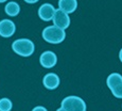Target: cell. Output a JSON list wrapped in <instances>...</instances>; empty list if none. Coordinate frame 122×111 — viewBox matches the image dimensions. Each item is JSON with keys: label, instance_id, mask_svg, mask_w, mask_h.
I'll use <instances>...</instances> for the list:
<instances>
[{"label": "cell", "instance_id": "9", "mask_svg": "<svg viewBox=\"0 0 122 111\" xmlns=\"http://www.w3.org/2000/svg\"><path fill=\"white\" fill-rule=\"evenodd\" d=\"M44 87L48 90H55L60 86V77L55 73H48L43 78Z\"/></svg>", "mask_w": 122, "mask_h": 111}, {"label": "cell", "instance_id": "8", "mask_svg": "<svg viewBox=\"0 0 122 111\" xmlns=\"http://www.w3.org/2000/svg\"><path fill=\"white\" fill-rule=\"evenodd\" d=\"M55 8L50 3H44L39 6L38 9V16L44 22H50L52 20L53 15H54Z\"/></svg>", "mask_w": 122, "mask_h": 111}, {"label": "cell", "instance_id": "12", "mask_svg": "<svg viewBox=\"0 0 122 111\" xmlns=\"http://www.w3.org/2000/svg\"><path fill=\"white\" fill-rule=\"evenodd\" d=\"M13 104H12L11 99L4 97L0 99V111H11Z\"/></svg>", "mask_w": 122, "mask_h": 111}, {"label": "cell", "instance_id": "3", "mask_svg": "<svg viewBox=\"0 0 122 111\" xmlns=\"http://www.w3.org/2000/svg\"><path fill=\"white\" fill-rule=\"evenodd\" d=\"M61 107L66 111H85L86 104L85 101L79 96H67L62 100Z\"/></svg>", "mask_w": 122, "mask_h": 111}, {"label": "cell", "instance_id": "5", "mask_svg": "<svg viewBox=\"0 0 122 111\" xmlns=\"http://www.w3.org/2000/svg\"><path fill=\"white\" fill-rule=\"evenodd\" d=\"M52 22L56 27L61 28V29H63V30L67 29L70 26L69 14L65 13V12H63L62 10H60V9H56L54 11V15H53Z\"/></svg>", "mask_w": 122, "mask_h": 111}, {"label": "cell", "instance_id": "2", "mask_svg": "<svg viewBox=\"0 0 122 111\" xmlns=\"http://www.w3.org/2000/svg\"><path fill=\"white\" fill-rule=\"evenodd\" d=\"M12 49L14 53L21 57H30L33 55L35 50L34 43L29 39H18L13 42Z\"/></svg>", "mask_w": 122, "mask_h": 111}, {"label": "cell", "instance_id": "11", "mask_svg": "<svg viewBox=\"0 0 122 111\" xmlns=\"http://www.w3.org/2000/svg\"><path fill=\"white\" fill-rule=\"evenodd\" d=\"M4 11H5V13L8 14L9 16H12V17H14V16H17L18 14H19L20 6H19V4H18L17 2L11 1V2H9V3L5 4Z\"/></svg>", "mask_w": 122, "mask_h": 111}, {"label": "cell", "instance_id": "15", "mask_svg": "<svg viewBox=\"0 0 122 111\" xmlns=\"http://www.w3.org/2000/svg\"><path fill=\"white\" fill-rule=\"evenodd\" d=\"M119 59H120V61L122 62V48L120 49V51H119Z\"/></svg>", "mask_w": 122, "mask_h": 111}, {"label": "cell", "instance_id": "18", "mask_svg": "<svg viewBox=\"0 0 122 111\" xmlns=\"http://www.w3.org/2000/svg\"><path fill=\"white\" fill-rule=\"evenodd\" d=\"M85 111H86V110H85Z\"/></svg>", "mask_w": 122, "mask_h": 111}, {"label": "cell", "instance_id": "16", "mask_svg": "<svg viewBox=\"0 0 122 111\" xmlns=\"http://www.w3.org/2000/svg\"><path fill=\"white\" fill-rule=\"evenodd\" d=\"M56 111H66V110H65L64 108H62V107H61V108H58V109L56 110Z\"/></svg>", "mask_w": 122, "mask_h": 111}, {"label": "cell", "instance_id": "13", "mask_svg": "<svg viewBox=\"0 0 122 111\" xmlns=\"http://www.w3.org/2000/svg\"><path fill=\"white\" fill-rule=\"evenodd\" d=\"M32 111H48V110L45 107H43V106H37V107H34Z\"/></svg>", "mask_w": 122, "mask_h": 111}, {"label": "cell", "instance_id": "14", "mask_svg": "<svg viewBox=\"0 0 122 111\" xmlns=\"http://www.w3.org/2000/svg\"><path fill=\"white\" fill-rule=\"evenodd\" d=\"M27 3H29V4H33V3H36V2H38L39 0H25Z\"/></svg>", "mask_w": 122, "mask_h": 111}, {"label": "cell", "instance_id": "4", "mask_svg": "<svg viewBox=\"0 0 122 111\" xmlns=\"http://www.w3.org/2000/svg\"><path fill=\"white\" fill-rule=\"evenodd\" d=\"M106 84L117 98H122V75L119 73H112L106 79Z\"/></svg>", "mask_w": 122, "mask_h": 111}, {"label": "cell", "instance_id": "17", "mask_svg": "<svg viewBox=\"0 0 122 111\" xmlns=\"http://www.w3.org/2000/svg\"><path fill=\"white\" fill-rule=\"evenodd\" d=\"M5 1H8V0H0V3H3V2H5Z\"/></svg>", "mask_w": 122, "mask_h": 111}, {"label": "cell", "instance_id": "10", "mask_svg": "<svg viewBox=\"0 0 122 111\" xmlns=\"http://www.w3.org/2000/svg\"><path fill=\"white\" fill-rule=\"evenodd\" d=\"M58 6H60V10L67 14H70L76 10L78 1L76 0H58Z\"/></svg>", "mask_w": 122, "mask_h": 111}, {"label": "cell", "instance_id": "1", "mask_svg": "<svg viewBox=\"0 0 122 111\" xmlns=\"http://www.w3.org/2000/svg\"><path fill=\"white\" fill-rule=\"evenodd\" d=\"M43 39L50 44H61L66 39L65 30L56 27V26H48L43 30Z\"/></svg>", "mask_w": 122, "mask_h": 111}, {"label": "cell", "instance_id": "6", "mask_svg": "<svg viewBox=\"0 0 122 111\" xmlns=\"http://www.w3.org/2000/svg\"><path fill=\"white\" fill-rule=\"evenodd\" d=\"M39 62H41V66L45 68H51L55 66L57 63V57L53 51L47 50L44 51L39 57Z\"/></svg>", "mask_w": 122, "mask_h": 111}, {"label": "cell", "instance_id": "7", "mask_svg": "<svg viewBox=\"0 0 122 111\" xmlns=\"http://www.w3.org/2000/svg\"><path fill=\"white\" fill-rule=\"evenodd\" d=\"M16 26L10 19H2L0 22V36L2 37H11L15 33Z\"/></svg>", "mask_w": 122, "mask_h": 111}]
</instances>
